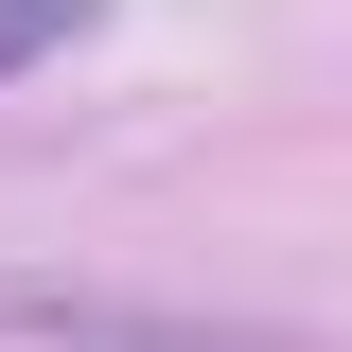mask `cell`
<instances>
[{"label": "cell", "instance_id": "obj_2", "mask_svg": "<svg viewBox=\"0 0 352 352\" xmlns=\"http://www.w3.org/2000/svg\"><path fill=\"white\" fill-rule=\"evenodd\" d=\"M36 36H88V0H0V71H18Z\"/></svg>", "mask_w": 352, "mask_h": 352}, {"label": "cell", "instance_id": "obj_1", "mask_svg": "<svg viewBox=\"0 0 352 352\" xmlns=\"http://www.w3.org/2000/svg\"><path fill=\"white\" fill-rule=\"evenodd\" d=\"M0 352H300L264 317H176V300H106V282H0Z\"/></svg>", "mask_w": 352, "mask_h": 352}]
</instances>
